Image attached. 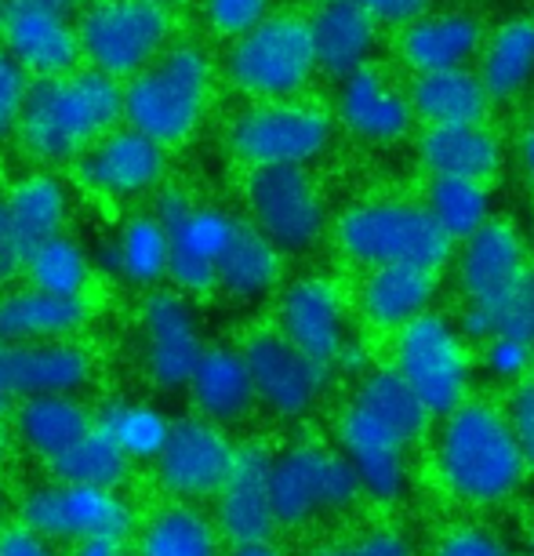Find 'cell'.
I'll use <instances>...</instances> for the list:
<instances>
[{
  "instance_id": "1",
  "label": "cell",
  "mask_w": 534,
  "mask_h": 556,
  "mask_svg": "<svg viewBox=\"0 0 534 556\" xmlns=\"http://www.w3.org/2000/svg\"><path fill=\"white\" fill-rule=\"evenodd\" d=\"M433 469L447 495L476 509L509 502L531 473L506 404L480 396H469L452 415L440 418L433 433Z\"/></svg>"
},
{
  "instance_id": "2",
  "label": "cell",
  "mask_w": 534,
  "mask_h": 556,
  "mask_svg": "<svg viewBox=\"0 0 534 556\" xmlns=\"http://www.w3.org/2000/svg\"><path fill=\"white\" fill-rule=\"evenodd\" d=\"M124 124V80L102 70L77 66L62 77L34 80L23 124H18V150L26 161L44 167H73V161L91 150L102 135Z\"/></svg>"
},
{
  "instance_id": "3",
  "label": "cell",
  "mask_w": 534,
  "mask_h": 556,
  "mask_svg": "<svg viewBox=\"0 0 534 556\" xmlns=\"http://www.w3.org/2000/svg\"><path fill=\"white\" fill-rule=\"evenodd\" d=\"M218 62L201 40L178 37L161 59L124 80V124L167 150H182L204 128L218 91Z\"/></svg>"
},
{
  "instance_id": "4",
  "label": "cell",
  "mask_w": 534,
  "mask_h": 556,
  "mask_svg": "<svg viewBox=\"0 0 534 556\" xmlns=\"http://www.w3.org/2000/svg\"><path fill=\"white\" fill-rule=\"evenodd\" d=\"M331 244L353 269L418 266L444 273L455 258V240L415 197H364L345 204L331 223Z\"/></svg>"
},
{
  "instance_id": "5",
  "label": "cell",
  "mask_w": 534,
  "mask_h": 556,
  "mask_svg": "<svg viewBox=\"0 0 534 556\" xmlns=\"http://www.w3.org/2000/svg\"><path fill=\"white\" fill-rule=\"evenodd\" d=\"M218 73H223L226 88L244 102L309 96L320 70L306 12L277 8L251 34L229 40L218 59Z\"/></svg>"
},
{
  "instance_id": "6",
  "label": "cell",
  "mask_w": 534,
  "mask_h": 556,
  "mask_svg": "<svg viewBox=\"0 0 534 556\" xmlns=\"http://www.w3.org/2000/svg\"><path fill=\"white\" fill-rule=\"evenodd\" d=\"M339 121L323 102L302 99H274V102H244L226 121L223 142L244 172L251 167H280L298 164L313 167L320 156L331 153Z\"/></svg>"
},
{
  "instance_id": "7",
  "label": "cell",
  "mask_w": 534,
  "mask_h": 556,
  "mask_svg": "<svg viewBox=\"0 0 534 556\" xmlns=\"http://www.w3.org/2000/svg\"><path fill=\"white\" fill-rule=\"evenodd\" d=\"M244 218L262 229L284 255H309L331 233V212L313 167H251L240 178Z\"/></svg>"
},
{
  "instance_id": "8",
  "label": "cell",
  "mask_w": 534,
  "mask_h": 556,
  "mask_svg": "<svg viewBox=\"0 0 534 556\" xmlns=\"http://www.w3.org/2000/svg\"><path fill=\"white\" fill-rule=\"evenodd\" d=\"M84 66L131 80L178 40L175 8L156 0H96L77 12Z\"/></svg>"
},
{
  "instance_id": "9",
  "label": "cell",
  "mask_w": 534,
  "mask_h": 556,
  "mask_svg": "<svg viewBox=\"0 0 534 556\" xmlns=\"http://www.w3.org/2000/svg\"><path fill=\"white\" fill-rule=\"evenodd\" d=\"M274 513L280 528H306L320 517L349 513L364 495L360 473L342 447L298 440L274 455Z\"/></svg>"
},
{
  "instance_id": "10",
  "label": "cell",
  "mask_w": 534,
  "mask_h": 556,
  "mask_svg": "<svg viewBox=\"0 0 534 556\" xmlns=\"http://www.w3.org/2000/svg\"><path fill=\"white\" fill-rule=\"evenodd\" d=\"M469 345L473 342L462 334L458 320L429 309L425 317L411 320L393 334L390 364L422 396L429 412L444 418L469 401V382H473V350Z\"/></svg>"
},
{
  "instance_id": "11",
  "label": "cell",
  "mask_w": 534,
  "mask_h": 556,
  "mask_svg": "<svg viewBox=\"0 0 534 556\" xmlns=\"http://www.w3.org/2000/svg\"><path fill=\"white\" fill-rule=\"evenodd\" d=\"M277 328L331 371H364V353L353 339V299L339 280L306 273L280 288Z\"/></svg>"
},
{
  "instance_id": "12",
  "label": "cell",
  "mask_w": 534,
  "mask_h": 556,
  "mask_svg": "<svg viewBox=\"0 0 534 556\" xmlns=\"http://www.w3.org/2000/svg\"><path fill=\"white\" fill-rule=\"evenodd\" d=\"M167 172L171 150L131 124H120L73 161L69 178L73 186H80V193L102 204H139L161 190Z\"/></svg>"
},
{
  "instance_id": "13",
  "label": "cell",
  "mask_w": 534,
  "mask_h": 556,
  "mask_svg": "<svg viewBox=\"0 0 534 556\" xmlns=\"http://www.w3.org/2000/svg\"><path fill=\"white\" fill-rule=\"evenodd\" d=\"M240 350H244L251 379H255L258 407H266L269 415L298 422L320 404L331 382V367L302 353L277 324H262V328L247 331Z\"/></svg>"
},
{
  "instance_id": "14",
  "label": "cell",
  "mask_w": 534,
  "mask_h": 556,
  "mask_svg": "<svg viewBox=\"0 0 534 556\" xmlns=\"http://www.w3.org/2000/svg\"><path fill=\"white\" fill-rule=\"evenodd\" d=\"M331 113L349 139L374 146V150H393L407 142L418 124L407 84L396 80L379 62H368L364 70L334 80Z\"/></svg>"
},
{
  "instance_id": "15",
  "label": "cell",
  "mask_w": 534,
  "mask_h": 556,
  "mask_svg": "<svg viewBox=\"0 0 534 556\" xmlns=\"http://www.w3.org/2000/svg\"><path fill=\"white\" fill-rule=\"evenodd\" d=\"M142 328V367L161 390H186L207 350L201 317H196L190 295L175 288L145 291L139 309Z\"/></svg>"
},
{
  "instance_id": "16",
  "label": "cell",
  "mask_w": 534,
  "mask_h": 556,
  "mask_svg": "<svg viewBox=\"0 0 534 556\" xmlns=\"http://www.w3.org/2000/svg\"><path fill=\"white\" fill-rule=\"evenodd\" d=\"M0 45L23 62L34 80L84 66L77 15L59 0H0Z\"/></svg>"
},
{
  "instance_id": "17",
  "label": "cell",
  "mask_w": 534,
  "mask_h": 556,
  "mask_svg": "<svg viewBox=\"0 0 534 556\" xmlns=\"http://www.w3.org/2000/svg\"><path fill=\"white\" fill-rule=\"evenodd\" d=\"M334 437H339L342 455L353 462V469L360 473L364 495L379 506L407 495L411 484V440L390 422H382L379 415H371L368 407L356 401H345V407L334 418Z\"/></svg>"
},
{
  "instance_id": "18",
  "label": "cell",
  "mask_w": 534,
  "mask_h": 556,
  "mask_svg": "<svg viewBox=\"0 0 534 556\" xmlns=\"http://www.w3.org/2000/svg\"><path fill=\"white\" fill-rule=\"evenodd\" d=\"M233 462L237 444L229 440L226 426L204 415H182L171 422V437L156 455V477L182 498H207L223 491Z\"/></svg>"
},
{
  "instance_id": "19",
  "label": "cell",
  "mask_w": 534,
  "mask_h": 556,
  "mask_svg": "<svg viewBox=\"0 0 534 556\" xmlns=\"http://www.w3.org/2000/svg\"><path fill=\"white\" fill-rule=\"evenodd\" d=\"M96 379V361L80 342H0V412L40 393H80Z\"/></svg>"
},
{
  "instance_id": "20",
  "label": "cell",
  "mask_w": 534,
  "mask_h": 556,
  "mask_svg": "<svg viewBox=\"0 0 534 556\" xmlns=\"http://www.w3.org/2000/svg\"><path fill=\"white\" fill-rule=\"evenodd\" d=\"M244 215L215 201H196L178 223L167 226L171 233V273L167 285L190 299L215 295L218 266H223L229 244L237 240Z\"/></svg>"
},
{
  "instance_id": "21",
  "label": "cell",
  "mask_w": 534,
  "mask_h": 556,
  "mask_svg": "<svg viewBox=\"0 0 534 556\" xmlns=\"http://www.w3.org/2000/svg\"><path fill=\"white\" fill-rule=\"evenodd\" d=\"M534 266L531 240L509 215H495L473 237L455 244L452 277L462 302H495Z\"/></svg>"
},
{
  "instance_id": "22",
  "label": "cell",
  "mask_w": 534,
  "mask_h": 556,
  "mask_svg": "<svg viewBox=\"0 0 534 556\" xmlns=\"http://www.w3.org/2000/svg\"><path fill=\"white\" fill-rule=\"evenodd\" d=\"M26 528L44 539H124L131 528L128 506L106 488L48 484L37 488L23 506Z\"/></svg>"
},
{
  "instance_id": "23",
  "label": "cell",
  "mask_w": 534,
  "mask_h": 556,
  "mask_svg": "<svg viewBox=\"0 0 534 556\" xmlns=\"http://www.w3.org/2000/svg\"><path fill=\"white\" fill-rule=\"evenodd\" d=\"M487 40L484 18L466 8H429L415 23L396 29V59L407 73L476 66Z\"/></svg>"
},
{
  "instance_id": "24",
  "label": "cell",
  "mask_w": 534,
  "mask_h": 556,
  "mask_svg": "<svg viewBox=\"0 0 534 556\" xmlns=\"http://www.w3.org/2000/svg\"><path fill=\"white\" fill-rule=\"evenodd\" d=\"M274 451L262 440H247L237 447L233 473L218 491V528L233 545L269 542L280 528L274 513Z\"/></svg>"
},
{
  "instance_id": "25",
  "label": "cell",
  "mask_w": 534,
  "mask_h": 556,
  "mask_svg": "<svg viewBox=\"0 0 534 556\" xmlns=\"http://www.w3.org/2000/svg\"><path fill=\"white\" fill-rule=\"evenodd\" d=\"M440 295V273L418 266L360 269L353 288V309L371 331L396 334L411 320L425 317Z\"/></svg>"
},
{
  "instance_id": "26",
  "label": "cell",
  "mask_w": 534,
  "mask_h": 556,
  "mask_svg": "<svg viewBox=\"0 0 534 556\" xmlns=\"http://www.w3.org/2000/svg\"><path fill=\"white\" fill-rule=\"evenodd\" d=\"M306 18H309L320 77L342 80L349 73L364 70L368 62H374L382 26L360 0H323V4H309Z\"/></svg>"
},
{
  "instance_id": "27",
  "label": "cell",
  "mask_w": 534,
  "mask_h": 556,
  "mask_svg": "<svg viewBox=\"0 0 534 556\" xmlns=\"http://www.w3.org/2000/svg\"><path fill=\"white\" fill-rule=\"evenodd\" d=\"M415 153L429 178L444 175V178L495 182L501 167H506V142L491 128V121L422 128L415 139Z\"/></svg>"
},
{
  "instance_id": "28",
  "label": "cell",
  "mask_w": 534,
  "mask_h": 556,
  "mask_svg": "<svg viewBox=\"0 0 534 556\" xmlns=\"http://www.w3.org/2000/svg\"><path fill=\"white\" fill-rule=\"evenodd\" d=\"M96 269L139 291L164 288L167 273H171V233L150 207H139L99 248Z\"/></svg>"
},
{
  "instance_id": "29",
  "label": "cell",
  "mask_w": 534,
  "mask_h": 556,
  "mask_svg": "<svg viewBox=\"0 0 534 556\" xmlns=\"http://www.w3.org/2000/svg\"><path fill=\"white\" fill-rule=\"evenodd\" d=\"M186 390H190L196 415L226 429L247 422L258 407L255 379H251L247 356L240 345H207Z\"/></svg>"
},
{
  "instance_id": "30",
  "label": "cell",
  "mask_w": 534,
  "mask_h": 556,
  "mask_svg": "<svg viewBox=\"0 0 534 556\" xmlns=\"http://www.w3.org/2000/svg\"><path fill=\"white\" fill-rule=\"evenodd\" d=\"M8 212L15 218V229L26 248H37L40 240L59 237L69 229L73 218V178L59 167L34 164L29 172L15 175L4 186Z\"/></svg>"
},
{
  "instance_id": "31",
  "label": "cell",
  "mask_w": 534,
  "mask_h": 556,
  "mask_svg": "<svg viewBox=\"0 0 534 556\" xmlns=\"http://www.w3.org/2000/svg\"><path fill=\"white\" fill-rule=\"evenodd\" d=\"M88 324V299L51 295L34 285L0 291V342H59Z\"/></svg>"
},
{
  "instance_id": "32",
  "label": "cell",
  "mask_w": 534,
  "mask_h": 556,
  "mask_svg": "<svg viewBox=\"0 0 534 556\" xmlns=\"http://www.w3.org/2000/svg\"><path fill=\"white\" fill-rule=\"evenodd\" d=\"M476 73L495 106H512L534 88V15H509L487 29Z\"/></svg>"
},
{
  "instance_id": "33",
  "label": "cell",
  "mask_w": 534,
  "mask_h": 556,
  "mask_svg": "<svg viewBox=\"0 0 534 556\" xmlns=\"http://www.w3.org/2000/svg\"><path fill=\"white\" fill-rule=\"evenodd\" d=\"M407 96H411L415 117L422 128H440V124H480V121H491V110H495L476 66L411 73Z\"/></svg>"
},
{
  "instance_id": "34",
  "label": "cell",
  "mask_w": 534,
  "mask_h": 556,
  "mask_svg": "<svg viewBox=\"0 0 534 556\" xmlns=\"http://www.w3.org/2000/svg\"><path fill=\"white\" fill-rule=\"evenodd\" d=\"M284 251L244 218L223 266H218L215 295L237 302V306H255V302L277 295L284 288Z\"/></svg>"
},
{
  "instance_id": "35",
  "label": "cell",
  "mask_w": 534,
  "mask_h": 556,
  "mask_svg": "<svg viewBox=\"0 0 534 556\" xmlns=\"http://www.w3.org/2000/svg\"><path fill=\"white\" fill-rule=\"evenodd\" d=\"M15 433L44 462H55L99 426V415L77 393H40L29 396L12 412Z\"/></svg>"
},
{
  "instance_id": "36",
  "label": "cell",
  "mask_w": 534,
  "mask_h": 556,
  "mask_svg": "<svg viewBox=\"0 0 534 556\" xmlns=\"http://www.w3.org/2000/svg\"><path fill=\"white\" fill-rule=\"evenodd\" d=\"M349 401L368 407L371 415H379L382 422H390L393 429H400L411 444H422L436 422V415L422 404V396L404 382V375L396 371L393 364L364 367L360 379L353 386V393H349Z\"/></svg>"
},
{
  "instance_id": "37",
  "label": "cell",
  "mask_w": 534,
  "mask_h": 556,
  "mask_svg": "<svg viewBox=\"0 0 534 556\" xmlns=\"http://www.w3.org/2000/svg\"><path fill=\"white\" fill-rule=\"evenodd\" d=\"M96 255L80 244L77 237L59 233L40 240L37 248H29L26 255V285H34L51 295H66V299H88V288L96 280Z\"/></svg>"
},
{
  "instance_id": "38",
  "label": "cell",
  "mask_w": 534,
  "mask_h": 556,
  "mask_svg": "<svg viewBox=\"0 0 534 556\" xmlns=\"http://www.w3.org/2000/svg\"><path fill=\"white\" fill-rule=\"evenodd\" d=\"M422 204L455 244H462L466 237H473L480 226L495 218L491 182H476V178H429Z\"/></svg>"
},
{
  "instance_id": "39",
  "label": "cell",
  "mask_w": 534,
  "mask_h": 556,
  "mask_svg": "<svg viewBox=\"0 0 534 556\" xmlns=\"http://www.w3.org/2000/svg\"><path fill=\"white\" fill-rule=\"evenodd\" d=\"M458 328L473 345H484L495 334H517L534 342V266L495 302H462Z\"/></svg>"
},
{
  "instance_id": "40",
  "label": "cell",
  "mask_w": 534,
  "mask_h": 556,
  "mask_svg": "<svg viewBox=\"0 0 534 556\" xmlns=\"http://www.w3.org/2000/svg\"><path fill=\"white\" fill-rule=\"evenodd\" d=\"M51 473H55L62 484H84V488H120L124 477H128L131 458L124 455V447L113 440L106 429L96 426L88 437L77 440L69 451H62L55 462H48Z\"/></svg>"
},
{
  "instance_id": "41",
  "label": "cell",
  "mask_w": 534,
  "mask_h": 556,
  "mask_svg": "<svg viewBox=\"0 0 534 556\" xmlns=\"http://www.w3.org/2000/svg\"><path fill=\"white\" fill-rule=\"evenodd\" d=\"M171 422L175 418H167L161 407L145 401H110L99 412V426L117 440L131 462H156L171 437Z\"/></svg>"
},
{
  "instance_id": "42",
  "label": "cell",
  "mask_w": 534,
  "mask_h": 556,
  "mask_svg": "<svg viewBox=\"0 0 534 556\" xmlns=\"http://www.w3.org/2000/svg\"><path fill=\"white\" fill-rule=\"evenodd\" d=\"M139 556H218V534L190 506H167L150 520Z\"/></svg>"
},
{
  "instance_id": "43",
  "label": "cell",
  "mask_w": 534,
  "mask_h": 556,
  "mask_svg": "<svg viewBox=\"0 0 534 556\" xmlns=\"http://www.w3.org/2000/svg\"><path fill=\"white\" fill-rule=\"evenodd\" d=\"M201 23L215 40H237L277 12V0H196Z\"/></svg>"
},
{
  "instance_id": "44",
  "label": "cell",
  "mask_w": 534,
  "mask_h": 556,
  "mask_svg": "<svg viewBox=\"0 0 534 556\" xmlns=\"http://www.w3.org/2000/svg\"><path fill=\"white\" fill-rule=\"evenodd\" d=\"M480 367L501 386H517L534 375V342L517 334H495L480 345Z\"/></svg>"
},
{
  "instance_id": "45",
  "label": "cell",
  "mask_w": 534,
  "mask_h": 556,
  "mask_svg": "<svg viewBox=\"0 0 534 556\" xmlns=\"http://www.w3.org/2000/svg\"><path fill=\"white\" fill-rule=\"evenodd\" d=\"M29 91H34V77H29V70L4 45H0V142H8L18 135Z\"/></svg>"
},
{
  "instance_id": "46",
  "label": "cell",
  "mask_w": 534,
  "mask_h": 556,
  "mask_svg": "<svg viewBox=\"0 0 534 556\" xmlns=\"http://www.w3.org/2000/svg\"><path fill=\"white\" fill-rule=\"evenodd\" d=\"M309 556H415V545L400 528H368L349 539L323 542Z\"/></svg>"
},
{
  "instance_id": "47",
  "label": "cell",
  "mask_w": 534,
  "mask_h": 556,
  "mask_svg": "<svg viewBox=\"0 0 534 556\" xmlns=\"http://www.w3.org/2000/svg\"><path fill=\"white\" fill-rule=\"evenodd\" d=\"M429 556H512V545L506 534H498L495 528L462 523V528L447 531Z\"/></svg>"
},
{
  "instance_id": "48",
  "label": "cell",
  "mask_w": 534,
  "mask_h": 556,
  "mask_svg": "<svg viewBox=\"0 0 534 556\" xmlns=\"http://www.w3.org/2000/svg\"><path fill=\"white\" fill-rule=\"evenodd\" d=\"M506 415H509L512 429H517L523 458H527V466L534 473V375H527V379L517 386H509Z\"/></svg>"
},
{
  "instance_id": "49",
  "label": "cell",
  "mask_w": 534,
  "mask_h": 556,
  "mask_svg": "<svg viewBox=\"0 0 534 556\" xmlns=\"http://www.w3.org/2000/svg\"><path fill=\"white\" fill-rule=\"evenodd\" d=\"M26 255H29V248L23 244V237H18L15 218L8 212L4 190H0V285H15V280L23 277Z\"/></svg>"
},
{
  "instance_id": "50",
  "label": "cell",
  "mask_w": 534,
  "mask_h": 556,
  "mask_svg": "<svg viewBox=\"0 0 534 556\" xmlns=\"http://www.w3.org/2000/svg\"><path fill=\"white\" fill-rule=\"evenodd\" d=\"M360 4L379 18L382 29H404L418 15H425L433 8V0H360Z\"/></svg>"
},
{
  "instance_id": "51",
  "label": "cell",
  "mask_w": 534,
  "mask_h": 556,
  "mask_svg": "<svg viewBox=\"0 0 534 556\" xmlns=\"http://www.w3.org/2000/svg\"><path fill=\"white\" fill-rule=\"evenodd\" d=\"M201 201L190 186H182V182H164L161 190H156L153 197H150V212L161 218L164 226H171V223H178L190 207Z\"/></svg>"
},
{
  "instance_id": "52",
  "label": "cell",
  "mask_w": 534,
  "mask_h": 556,
  "mask_svg": "<svg viewBox=\"0 0 534 556\" xmlns=\"http://www.w3.org/2000/svg\"><path fill=\"white\" fill-rule=\"evenodd\" d=\"M0 556H55V553L44 545V534H37L34 528H15L0 534Z\"/></svg>"
},
{
  "instance_id": "53",
  "label": "cell",
  "mask_w": 534,
  "mask_h": 556,
  "mask_svg": "<svg viewBox=\"0 0 534 556\" xmlns=\"http://www.w3.org/2000/svg\"><path fill=\"white\" fill-rule=\"evenodd\" d=\"M517 164H520V175L523 182L534 190V106L527 110V117L520 124V135H517Z\"/></svg>"
},
{
  "instance_id": "54",
  "label": "cell",
  "mask_w": 534,
  "mask_h": 556,
  "mask_svg": "<svg viewBox=\"0 0 534 556\" xmlns=\"http://www.w3.org/2000/svg\"><path fill=\"white\" fill-rule=\"evenodd\" d=\"M73 556H120L117 539H84Z\"/></svg>"
},
{
  "instance_id": "55",
  "label": "cell",
  "mask_w": 534,
  "mask_h": 556,
  "mask_svg": "<svg viewBox=\"0 0 534 556\" xmlns=\"http://www.w3.org/2000/svg\"><path fill=\"white\" fill-rule=\"evenodd\" d=\"M229 556H284V553H280L274 542H240V545H233Z\"/></svg>"
},
{
  "instance_id": "56",
  "label": "cell",
  "mask_w": 534,
  "mask_h": 556,
  "mask_svg": "<svg viewBox=\"0 0 534 556\" xmlns=\"http://www.w3.org/2000/svg\"><path fill=\"white\" fill-rule=\"evenodd\" d=\"M59 4H62V8H69V12L77 15V12H84L88 4H96V0H59Z\"/></svg>"
},
{
  "instance_id": "57",
  "label": "cell",
  "mask_w": 534,
  "mask_h": 556,
  "mask_svg": "<svg viewBox=\"0 0 534 556\" xmlns=\"http://www.w3.org/2000/svg\"><path fill=\"white\" fill-rule=\"evenodd\" d=\"M156 4H167V8H186V4H193V0H156Z\"/></svg>"
},
{
  "instance_id": "58",
  "label": "cell",
  "mask_w": 534,
  "mask_h": 556,
  "mask_svg": "<svg viewBox=\"0 0 534 556\" xmlns=\"http://www.w3.org/2000/svg\"><path fill=\"white\" fill-rule=\"evenodd\" d=\"M527 549H531V556H534V531H531V542H527Z\"/></svg>"
},
{
  "instance_id": "59",
  "label": "cell",
  "mask_w": 534,
  "mask_h": 556,
  "mask_svg": "<svg viewBox=\"0 0 534 556\" xmlns=\"http://www.w3.org/2000/svg\"><path fill=\"white\" fill-rule=\"evenodd\" d=\"M527 240H531V255H534V226H531V237Z\"/></svg>"
},
{
  "instance_id": "60",
  "label": "cell",
  "mask_w": 534,
  "mask_h": 556,
  "mask_svg": "<svg viewBox=\"0 0 534 556\" xmlns=\"http://www.w3.org/2000/svg\"><path fill=\"white\" fill-rule=\"evenodd\" d=\"M309 4H323V0H309Z\"/></svg>"
},
{
  "instance_id": "61",
  "label": "cell",
  "mask_w": 534,
  "mask_h": 556,
  "mask_svg": "<svg viewBox=\"0 0 534 556\" xmlns=\"http://www.w3.org/2000/svg\"><path fill=\"white\" fill-rule=\"evenodd\" d=\"M531 15H534V8H531Z\"/></svg>"
}]
</instances>
